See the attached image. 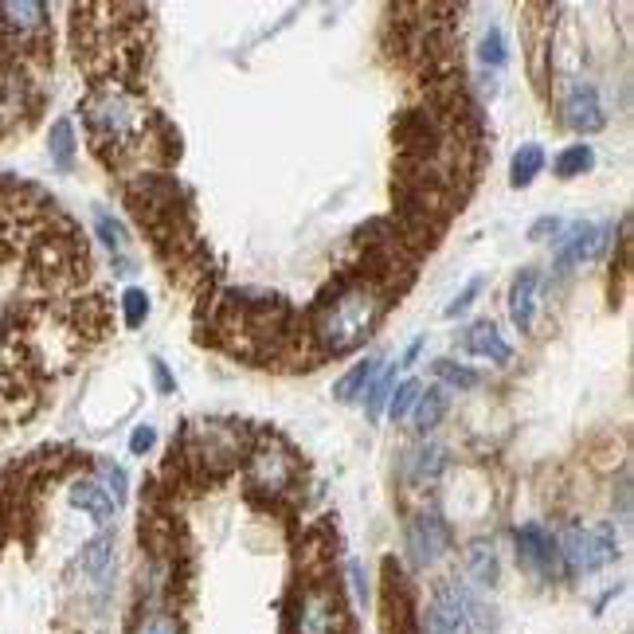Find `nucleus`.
<instances>
[{
	"mask_svg": "<svg viewBox=\"0 0 634 634\" xmlns=\"http://www.w3.org/2000/svg\"><path fill=\"white\" fill-rule=\"evenodd\" d=\"M376 317H380L376 294L364 290V286H357V290H349L345 298L333 302V310L325 314V321H321L317 333H321V341H325L329 353H345V349H353L364 333L372 329Z\"/></svg>",
	"mask_w": 634,
	"mask_h": 634,
	"instance_id": "obj_1",
	"label": "nucleus"
},
{
	"mask_svg": "<svg viewBox=\"0 0 634 634\" xmlns=\"http://www.w3.org/2000/svg\"><path fill=\"white\" fill-rule=\"evenodd\" d=\"M556 544H560V560L572 572H599L619 556V537L611 525H568Z\"/></svg>",
	"mask_w": 634,
	"mask_h": 634,
	"instance_id": "obj_2",
	"label": "nucleus"
},
{
	"mask_svg": "<svg viewBox=\"0 0 634 634\" xmlns=\"http://www.w3.org/2000/svg\"><path fill=\"white\" fill-rule=\"evenodd\" d=\"M447 548H451V525L439 513H419L408 525V552L419 568L443 560Z\"/></svg>",
	"mask_w": 634,
	"mask_h": 634,
	"instance_id": "obj_3",
	"label": "nucleus"
},
{
	"mask_svg": "<svg viewBox=\"0 0 634 634\" xmlns=\"http://www.w3.org/2000/svg\"><path fill=\"white\" fill-rule=\"evenodd\" d=\"M517 548H521V560H525L537 576H544V580H556V576L564 572L560 544H556V537H552L544 525H537V521H529V525L517 529Z\"/></svg>",
	"mask_w": 634,
	"mask_h": 634,
	"instance_id": "obj_4",
	"label": "nucleus"
},
{
	"mask_svg": "<svg viewBox=\"0 0 634 634\" xmlns=\"http://www.w3.org/2000/svg\"><path fill=\"white\" fill-rule=\"evenodd\" d=\"M564 122L576 130V134H595L607 126L603 118V102H599V91L591 83H576L568 98H564Z\"/></svg>",
	"mask_w": 634,
	"mask_h": 634,
	"instance_id": "obj_5",
	"label": "nucleus"
},
{
	"mask_svg": "<svg viewBox=\"0 0 634 634\" xmlns=\"http://www.w3.org/2000/svg\"><path fill=\"white\" fill-rule=\"evenodd\" d=\"M341 631V603L329 591H306L298 607V634H337Z\"/></svg>",
	"mask_w": 634,
	"mask_h": 634,
	"instance_id": "obj_6",
	"label": "nucleus"
},
{
	"mask_svg": "<svg viewBox=\"0 0 634 634\" xmlns=\"http://www.w3.org/2000/svg\"><path fill=\"white\" fill-rule=\"evenodd\" d=\"M603 235H607V231L595 224H572L560 235V243H556V267L568 271V267L588 263L591 255L603 247Z\"/></svg>",
	"mask_w": 634,
	"mask_h": 634,
	"instance_id": "obj_7",
	"label": "nucleus"
},
{
	"mask_svg": "<svg viewBox=\"0 0 634 634\" xmlns=\"http://www.w3.org/2000/svg\"><path fill=\"white\" fill-rule=\"evenodd\" d=\"M537 298H541V274L533 271H521L513 278V290H509V317L521 333L533 329V317H537Z\"/></svg>",
	"mask_w": 634,
	"mask_h": 634,
	"instance_id": "obj_8",
	"label": "nucleus"
},
{
	"mask_svg": "<svg viewBox=\"0 0 634 634\" xmlns=\"http://www.w3.org/2000/svg\"><path fill=\"white\" fill-rule=\"evenodd\" d=\"M71 505H75V509H87L98 525H110V521H114V513H118L114 498H110L98 482H91V478H83V482H75V486H71Z\"/></svg>",
	"mask_w": 634,
	"mask_h": 634,
	"instance_id": "obj_9",
	"label": "nucleus"
},
{
	"mask_svg": "<svg viewBox=\"0 0 634 634\" xmlns=\"http://www.w3.org/2000/svg\"><path fill=\"white\" fill-rule=\"evenodd\" d=\"M466 353H474V357H490L494 364H505L509 357H513L509 341H505L498 329H494V321H478V325L466 333Z\"/></svg>",
	"mask_w": 634,
	"mask_h": 634,
	"instance_id": "obj_10",
	"label": "nucleus"
},
{
	"mask_svg": "<svg viewBox=\"0 0 634 634\" xmlns=\"http://www.w3.org/2000/svg\"><path fill=\"white\" fill-rule=\"evenodd\" d=\"M443 470H447V451H443L439 443H423V447H415V451L408 454V478L415 486L435 482Z\"/></svg>",
	"mask_w": 634,
	"mask_h": 634,
	"instance_id": "obj_11",
	"label": "nucleus"
},
{
	"mask_svg": "<svg viewBox=\"0 0 634 634\" xmlns=\"http://www.w3.org/2000/svg\"><path fill=\"white\" fill-rule=\"evenodd\" d=\"M466 572H470V580L478 584V588H494L498 584V552H494V544L490 541H474L466 548Z\"/></svg>",
	"mask_w": 634,
	"mask_h": 634,
	"instance_id": "obj_12",
	"label": "nucleus"
},
{
	"mask_svg": "<svg viewBox=\"0 0 634 634\" xmlns=\"http://www.w3.org/2000/svg\"><path fill=\"white\" fill-rule=\"evenodd\" d=\"M376 372H380V357H364L361 364H353L337 384H333V396L341 400V404H349V400H357L364 388L376 380Z\"/></svg>",
	"mask_w": 634,
	"mask_h": 634,
	"instance_id": "obj_13",
	"label": "nucleus"
},
{
	"mask_svg": "<svg viewBox=\"0 0 634 634\" xmlns=\"http://www.w3.org/2000/svg\"><path fill=\"white\" fill-rule=\"evenodd\" d=\"M451 408V400H447V392L443 388H427V392H419V400H415V427L419 431H431V427H439L443 423V415Z\"/></svg>",
	"mask_w": 634,
	"mask_h": 634,
	"instance_id": "obj_14",
	"label": "nucleus"
},
{
	"mask_svg": "<svg viewBox=\"0 0 634 634\" xmlns=\"http://www.w3.org/2000/svg\"><path fill=\"white\" fill-rule=\"evenodd\" d=\"M544 169V149L537 141H529V145H521L517 153H513V165H509V181L513 188H525V184H533V177Z\"/></svg>",
	"mask_w": 634,
	"mask_h": 634,
	"instance_id": "obj_15",
	"label": "nucleus"
},
{
	"mask_svg": "<svg viewBox=\"0 0 634 634\" xmlns=\"http://www.w3.org/2000/svg\"><path fill=\"white\" fill-rule=\"evenodd\" d=\"M47 141H51V145H47V149H51V165L67 173V169L75 165V126H71V118H59V122L51 126V137H47Z\"/></svg>",
	"mask_w": 634,
	"mask_h": 634,
	"instance_id": "obj_16",
	"label": "nucleus"
},
{
	"mask_svg": "<svg viewBox=\"0 0 634 634\" xmlns=\"http://www.w3.org/2000/svg\"><path fill=\"white\" fill-rule=\"evenodd\" d=\"M591 165H595V149L591 145H568L556 161H552V169H556V177H564V181H572V177H584Z\"/></svg>",
	"mask_w": 634,
	"mask_h": 634,
	"instance_id": "obj_17",
	"label": "nucleus"
},
{
	"mask_svg": "<svg viewBox=\"0 0 634 634\" xmlns=\"http://www.w3.org/2000/svg\"><path fill=\"white\" fill-rule=\"evenodd\" d=\"M396 372H400V364H392L384 376L376 372V380H372V388L364 392V408H368V419H380L384 408H388V400H392V392H396Z\"/></svg>",
	"mask_w": 634,
	"mask_h": 634,
	"instance_id": "obj_18",
	"label": "nucleus"
},
{
	"mask_svg": "<svg viewBox=\"0 0 634 634\" xmlns=\"http://www.w3.org/2000/svg\"><path fill=\"white\" fill-rule=\"evenodd\" d=\"M110 560H114V541L102 533V537H94L87 548H83V556H79V564H83V572L94 576V580H102L106 572H110Z\"/></svg>",
	"mask_w": 634,
	"mask_h": 634,
	"instance_id": "obj_19",
	"label": "nucleus"
},
{
	"mask_svg": "<svg viewBox=\"0 0 634 634\" xmlns=\"http://www.w3.org/2000/svg\"><path fill=\"white\" fill-rule=\"evenodd\" d=\"M0 16L8 28H20V32H32L47 20L44 4H0Z\"/></svg>",
	"mask_w": 634,
	"mask_h": 634,
	"instance_id": "obj_20",
	"label": "nucleus"
},
{
	"mask_svg": "<svg viewBox=\"0 0 634 634\" xmlns=\"http://www.w3.org/2000/svg\"><path fill=\"white\" fill-rule=\"evenodd\" d=\"M435 368V376L443 380V384H451V388H458V392H470V388H478L482 384V376L474 372V368H466V364H454V361H435L431 364Z\"/></svg>",
	"mask_w": 634,
	"mask_h": 634,
	"instance_id": "obj_21",
	"label": "nucleus"
},
{
	"mask_svg": "<svg viewBox=\"0 0 634 634\" xmlns=\"http://www.w3.org/2000/svg\"><path fill=\"white\" fill-rule=\"evenodd\" d=\"M98 478H102L98 486L114 498V505H122V501L130 498V478H126V470H122V466H114L110 458H102V462H98Z\"/></svg>",
	"mask_w": 634,
	"mask_h": 634,
	"instance_id": "obj_22",
	"label": "nucleus"
},
{
	"mask_svg": "<svg viewBox=\"0 0 634 634\" xmlns=\"http://www.w3.org/2000/svg\"><path fill=\"white\" fill-rule=\"evenodd\" d=\"M478 59H482V67H505V59H509V47H505V32L501 28H486L482 32V40H478Z\"/></svg>",
	"mask_w": 634,
	"mask_h": 634,
	"instance_id": "obj_23",
	"label": "nucleus"
},
{
	"mask_svg": "<svg viewBox=\"0 0 634 634\" xmlns=\"http://www.w3.org/2000/svg\"><path fill=\"white\" fill-rule=\"evenodd\" d=\"M419 392H423V384H419V380H404V384H400V388L392 392L388 408H384V411H388V419H392V423H400V419H404V415H408V411L415 408Z\"/></svg>",
	"mask_w": 634,
	"mask_h": 634,
	"instance_id": "obj_24",
	"label": "nucleus"
},
{
	"mask_svg": "<svg viewBox=\"0 0 634 634\" xmlns=\"http://www.w3.org/2000/svg\"><path fill=\"white\" fill-rule=\"evenodd\" d=\"M122 310H126V325H130V329H141L145 317H149V298H145V290L130 286V290L122 294Z\"/></svg>",
	"mask_w": 634,
	"mask_h": 634,
	"instance_id": "obj_25",
	"label": "nucleus"
},
{
	"mask_svg": "<svg viewBox=\"0 0 634 634\" xmlns=\"http://www.w3.org/2000/svg\"><path fill=\"white\" fill-rule=\"evenodd\" d=\"M94 227H98V235H102V243H106L110 251H122V247H126V231H122V224H118L114 216L98 212V216H94Z\"/></svg>",
	"mask_w": 634,
	"mask_h": 634,
	"instance_id": "obj_26",
	"label": "nucleus"
},
{
	"mask_svg": "<svg viewBox=\"0 0 634 634\" xmlns=\"http://www.w3.org/2000/svg\"><path fill=\"white\" fill-rule=\"evenodd\" d=\"M482 286H486V278H470V282L462 286V294H458L451 306H447V317H462V314H466V310L474 306V298L482 294Z\"/></svg>",
	"mask_w": 634,
	"mask_h": 634,
	"instance_id": "obj_27",
	"label": "nucleus"
},
{
	"mask_svg": "<svg viewBox=\"0 0 634 634\" xmlns=\"http://www.w3.org/2000/svg\"><path fill=\"white\" fill-rule=\"evenodd\" d=\"M137 634H181V631H177V619H173V615L153 611V615H145V619H141Z\"/></svg>",
	"mask_w": 634,
	"mask_h": 634,
	"instance_id": "obj_28",
	"label": "nucleus"
},
{
	"mask_svg": "<svg viewBox=\"0 0 634 634\" xmlns=\"http://www.w3.org/2000/svg\"><path fill=\"white\" fill-rule=\"evenodd\" d=\"M153 443H157V431H153L149 423H141L134 435H130V451H134V454H145L149 447H153Z\"/></svg>",
	"mask_w": 634,
	"mask_h": 634,
	"instance_id": "obj_29",
	"label": "nucleus"
},
{
	"mask_svg": "<svg viewBox=\"0 0 634 634\" xmlns=\"http://www.w3.org/2000/svg\"><path fill=\"white\" fill-rule=\"evenodd\" d=\"M564 227V220H556V216H544V220H537V224L529 227V239H544V235H556Z\"/></svg>",
	"mask_w": 634,
	"mask_h": 634,
	"instance_id": "obj_30",
	"label": "nucleus"
},
{
	"mask_svg": "<svg viewBox=\"0 0 634 634\" xmlns=\"http://www.w3.org/2000/svg\"><path fill=\"white\" fill-rule=\"evenodd\" d=\"M153 380H157V388H161V392H173V376H169L165 361H153Z\"/></svg>",
	"mask_w": 634,
	"mask_h": 634,
	"instance_id": "obj_31",
	"label": "nucleus"
},
{
	"mask_svg": "<svg viewBox=\"0 0 634 634\" xmlns=\"http://www.w3.org/2000/svg\"><path fill=\"white\" fill-rule=\"evenodd\" d=\"M349 576H353V595H357V603H364V576H361V564H349Z\"/></svg>",
	"mask_w": 634,
	"mask_h": 634,
	"instance_id": "obj_32",
	"label": "nucleus"
},
{
	"mask_svg": "<svg viewBox=\"0 0 634 634\" xmlns=\"http://www.w3.org/2000/svg\"><path fill=\"white\" fill-rule=\"evenodd\" d=\"M419 349H423V337H415V341L408 345V353H404V361H396V364H400V368H411L415 357H419Z\"/></svg>",
	"mask_w": 634,
	"mask_h": 634,
	"instance_id": "obj_33",
	"label": "nucleus"
}]
</instances>
